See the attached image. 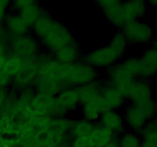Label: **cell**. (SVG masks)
<instances>
[{
  "mask_svg": "<svg viewBox=\"0 0 157 147\" xmlns=\"http://www.w3.org/2000/svg\"><path fill=\"white\" fill-rule=\"evenodd\" d=\"M128 43L121 31L117 32L105 45L89 51L82 61L95 69H108L121 61L127 51Z\"/></svg>",
  "mask_w": 157,
  "mask_h": 147,
  "instance_id": "6da1fadb",
  "label": "cell"
},
{
  "mask_svg": "<svg viewBox=\"0 0 157 147\" xmlns=\"http://www.w3.org/2000/svg\"><path fill=\"white\" fill-rule=\"evenodd\" d=\"M141 65L140 58L132 56L124 58L107 69L105 82L125 93L135 79L140 77Z\"/></svg>",
  "mask_w": 157,
  "mask_h": 147,
  "instance_id": "7a4b0ae2",
  "label": "cell"
},
{
  "mask_svg": "<svg viewBox=\"0 0 157 147\" xmlns=\"http://www.w3.org/2000/svg\"><path fill=\"white\" fill-rule=\"evenodd\" d=\"M76 41L73 32L64 23L55 19L51 28L39 42L44 51L53 55L60 49Z\"/></svg>",
  "mask_w": 157,
  "mask_h": 147,
  "instance_id": "3957f363",
  "label": "cell"
},
{
  "mask_svg": "<svg viewBox=\"0 0 157 147\" xmlns=\"http://www.w3.org/2000/svg\"><path fill=\"white\" fill-rule=\"evenodd\" d=\"M123 116L127 128L139 134L144 127L156 117L153 101L142 105L129 104L124 107Z\"/></svg>",
  "mask_w": 157,
  "mask_h": 147,
  "instance_id": "277c9868",
  "label": "cell"
},
{
  "mask_svg": "<svg viewBox=\"0 0 157 147\" xmlns=\"http://www.w3.org/2000/svg\"><path fill=\"white\" fill-rule=\"evenodd\" d=\"M56 116L55 96L36 92L32 101L25 108L22 119H30L35 117Z\"/></svg>",
  "mask_w": 157,
  "mask_h": 147,
  "instance_id": "5b68a950",
  "label": "cell"
},
{
  "mask_svg": "<svg viewBox=\"0 0 157 147\" xmlns=\"http://www.w3.org/2000/svg\"><path fill=\"white\" fill-rule=\"evenodd\" d=\"M9 49V55H15L24 60L36 58L42 51L39 41L32 34L10 38Z\"/></svg>",
  "mask_w": 157,
  "mask_h": 147,
  "instance_id": "8992f818",
  "label": "cell"
},
{
  "mask_svg": "<svg viewBox=\"0 0 157 147\" xmlns=\"http://www.w3.org/2000/svg\"><path fill=\"white\" fill-rule=\"evenodd\" d=\"M121 32L128 44H148L151 43L154 38L153 28L143 20L127 21L123 26Z\"/></svg>",
  "mask_w": 157,
  "mask_h": 147,
  "instance_id": "52a82bcc",
  "label": "cell"
},
{
  "mask_svg": "<svg viewBox=\"0 0 157 147\" xmlns=\"http://www.w3.org/2000/svg\"><path fill=\"white\" fill-rule=\"evenodd\" d=\"M39 62L38 56L32 59L24 60L21 70L12 78L11 90L15 92L28 88H34L37 77Z\"/></svg>",
  "mask_w": 157,
  "mask_h": 147,
  "instance_id": "ba28073f",
  "label": "cell"
},
{
  "mask_svg": "<svg viewBox=\"0 0 157 147\" xmlns=\"http://www.w3.org/2000/svg\"><path fill=\"white\" fill-rule=\"evenodd\" d=\"M129 104L142 105L153 101V92L151 84L148 80L137 78L131 83L124 93Z\"/></svg>",
  "mask_w": 157,
  "mask_h": 147,
  "instance_id": "9c48e42d",
  "label": "cell"
},
{
  "mask_svg": "<svg viewBox=\"0 0 157 147\" xmlns=\"http://www.w3.org/2000/svg\"><path fill=\"white\" fill-rule=\"evenodd\" d=\"M98 79L97 69L89 65L82 60L71 64L70 71L67 78L68 87H78Z\"/></svg>",
  "mask_w": 157,
  "mask_h": 147,
  "instance_id": "30bf717a",
  "label": "cell"
},
{
  "mask_svg": "<svg viewBox=\"0 0 157 147\" xmlns=\"http://www.w3.org/2000/svg\"><path fill=\"white\" fill-rule=\"evenodd\" d=\"M10 8H12L13 12H17L30 28L46 10L38 2L32 0L11 2Z\"/></svg>",
  "mask_w": 157,
  "mask_h": 147,
  "instance_id": "8fae6325",
  "label": "cell"
},
{
  "mask_svg": "<svg viewBox=\"0 0 157 147\" xmlns=\"http://www.w3.org/2000/svg\"><path fill=\"white\" fill-rule=\"evenodd\" d=\"M56 116H67L81 106L78 90L75 87H66L55 96Z\"/></svg>",
  "mask_w": 157,
  "mask_h": 147,
  "instance_id": "7c38bea8",
  "label": "cell"
},
{
  "mask_svg": "<svg viewBox=\"0 0 157 147\" xmlns=\"http://www.w3.org/2000/svg\"><path fill=\"white\" fill-rule=\"evenodd\" d=\"M106 19L113 26L122 28L126 23L123 11V2L118 0H101L96 2Z\"/></svg>",
  "mask_w": 157,
  "mask_h": 147,
  "instance_id": "4fadbf2b",
  "label": "cell"
},
{
  "mask_svg": "<svg viewBox=\"0 0 157 147\" xmlns=\"http://www.w3.org/2000/svg\"><path fill=\"white\" fill-rule=\"evenodd\" d=\"M98 124L113 133L116 137L121 136L127 129L123 113L119 110H106L103 112Z\"/></svg>",
  "mask_w": 157,
  "mask_h": 147,
  "instance_id": "5bb4252c",
  "label": "cell"
},
{
  "mask_svg": "<svg viewBox=\"0 0 157 147\" xmlns=\"http://www.w3.org/2000/svg\"><path fill=\"white\" fill-rule=\"evenodd\" d=\"M104 111L106 110H119L125 106L127 100L124 93L116 87L110 85L104 81L101 95Z\"/></svg>",
  "mask_w": 157,
  "mask_h": 147,
  "instance_id": "9a60e30c",
  "label": "cell"
},
{
  "mask_svg": "<svg viewBox=\"0 0 157 147\" xmlns=\"http://www.w3.org/2000/svg\"><path fill=\"white\" fill-rule=\"evenodd\" d=\"M3 26L9 38H15L29 34L31 28L17 12H8L3 21Z\"/></svg>",
  "mask_w": 157,
  "mask_h": 147,
  "instance_id": "2e32d148",
  "label": "cell"
},
{
  "mask_svg": "<svg viewBox=\"0 0 157 147\" xmlns=\"http://www.w3.org/2000/svg\"><path fill=\"white\" fill-rule=\"evenodd\" d=\"M141 65L140 78L150 80L157 75V50L150 47L144 51L140 58Z\"/></svg>",
  "mask_w": 157,
  "mask_h": 147,
  "instance_id": "e0dca14e",
  "label": "cell"
},
{
  "mask_svg": "<svg viewBox=\"0 0 157 147\" xmlns=\"http://www.w3.org/2000/svg\"><path fill=\"white\" fill-rule=\"evenodd\" d=\"M148 4L144 1L131 0L123 2V11L126 22L134 20H142L147 12Z\"/></svg>",
  "mask_w": 157,
  "mask_h": 147,
  "instance_id": "ac0fdd59",
  "label": "cell"
},
{
  "mask_svg": "<svg viewBox=\"0 0 157 147\" xmlns=\"http://www.w3.org/2000/svg\"><path fill=\"white\" fill-rule=\"evenodd\" d=\"M104 85V81H101L98 78L92 82L78 87L77 90H78L81 105L101 97Z\"/></svg>",
  "mask_w": 157,
  "mask_h": 147,
  "instance_id": "d6986e66",
  "label": "cell"
},
{
  "mask_svg": "<svg viewBox=\"0 0 157 147\" xmlns=\"http://www.w3.org/2000/svg\"><path fill=\"white\" fill-rule=\"evenodd\" d=\"M25 108V107L18 100L17 92L10 89L9 96L6 100L4 107L2 110L1 114L6 115L12 119L18 120V119H22V114Z\"/></svg>",
  "mask_w": 157,
  "mask_h": 147,
  "instance_id": "ffe728a7",
  "label": "cell"
},
{
  "mask_svg": "<svg viewBox=\"0 0 157 147\" xmlns=\"http://www.w3.org/2000/svg\"><path fill=\"white\" fill-rule=\"evenodd\" d=\"M53 58L59 62L74 64L82 59L81 50L78 41L65 46L53 55Z\"/></svg>",
  "mask_w": 157,
  "mask_h": 147,
  "instance_id": "44dd1931",
  "label": "cell"
},
{
  "mask_svg": "<svg viewBox=\"0 0 157 147\" xmlns=\"http://www.w3.org/2000/svg\"><path fill=\"white\" fill-rule=\"evenodd\" d=\"M117 138L114 135L97 123L93 131L87 136L88 147H105Z\"/></svg>",
  "mask_w": 157,
  "mask_h": 147,
  "instance_id": "7402d4cb",
  "label": "cell"
},
{
  "mask_svg": "<svg viewBox=\"0 0 157 147\" xmlns=\"http://www.w3.org/2000/svg\"><path fill=\"white\" fill-rule=\"evenodd\" d=\"M80 108L83 118L94 123H98L101 114L104 112L101 98L81 104Z\"/></svg>",
  "mask_w": 157,
  "mask_h": 147,
  "instance_id": "603a6c76",
  "label": "cell"
},
{
  "mask_svg": "<svg viewBox=\"0 0 157 147\" xmlns=\"http://www.w3.org/2000/svg\"><path fill=\"white\" fill-rule=\"evenodd\" d=\"M54 21L55 18L48 12L47 10H45L31 28L32 35L40 41L51 28Z\"/></svg>",
  "mask_w": 157,
  "mask_h": 147,
  "instance_id": "cb8c5ba5",
  "label": "cell"
},
{
  "mask_svg": "<svg viewBox=\"0 0 157 147\" xmlns=\"http://www.w3.org/2000/svg\"><path fill=\"white\" fill-rule=\"evenodd\" d=\"M97 123L90 122L84 118L74 119L69 134L71 138L87 136L93 131Z\"/></svg>",
  "mask_w": 157,
  "mask_h": 147,
  "instance_id": "d4e9b609",
  "label": "cell"
},
{
  "mask_svg": "<svg viewBox=\"0 0 157 147\" xmlns=\"http://www.w3.org/2000/svg\"><path fill=\"white\" fill-rule=\"evenodd\" d=\"M73 120L67 116H53L51 118L48 128L63 134H69Z\"/></svg>",
  "mask_w": 157,
  "mask_h": 147,
  "instance_id": "484cf974",
  "label": "cell"
},
{
  "mask_svg": "<svg viewBox=\"0 0 157 147\" xmlns=\"http://www.w3.org/2000/svg\"><path fill=\"white\" fill-rule=\"evenodd\" d=\"M23 64L24 59L15 55H9L6 58L2 71L9 75L10 77L13 78L21 70Z\"/></svg>",
  "mask_w": 157,
  "mask_h": 147,
  "instance_id": "4316f807",
  "label": "cell"
},
{
  "mask_svg": "<svg viewBox=\"0 0 157 147\" xmlns=\"http://www.w3.org/2000/svg\"><path fill=\"white\" fill-rule=\"evenodd\" d=\"M17 133V120L6 116L0 115V136L15 137Z\"/></svg>",
  "mask_w": 157,
  "mask_h": 147,
  "instance_id": "83f0119b",
  "label": "cell"
},
{
  "mask_svg": "<svg viewBox=\"0 0 157 147\" xmlns=\"http://www.w3.org/2000/svg\"><path fill=\"white\" fill-rule=\"evenodd\" d=\"M119 147H140L142 139L138 133L125 131L117 138Z\"/></svg>",
  "mask_w": 157,
  "mask_h": 147,
  "instance_id": "f1b7e54d",
  "label": "cell"
},
{
  "mask_svg": "<svg viewBox=\"0 0 157 147\" xmlns=\"http://www.w3.org/2000/svg\"><path fill=\"white\" fill-rule=\"evenodd\" d=\"M35 93H36V91H35V90L34 88L25 89V90H21V91L17 92L18 100H19L20 102L25 107L32 101V98L35 96Z\"/></svg>",
  "mask_w": 157,
  "mask_h": 147,
  "instance_id": "f546056e",
  "label": "cell"
},
{
  "mask_svg": "<svg viewBox=\"0 0 157 147\" xmlns=\"http://www.w3.org/2000/svg\"><path fill=\"white\" fill-rule=\"evenodd\" d=\"M0 147H21V143L16 137L0 136Z\"/></svg>",
  "mask_w": 157,
  "mask_h": 147,
  "instance_id": "4dcf8cb0",
  "label": "cell"
},
{
  "mask_svg": "<svg viewBox=\"0 0 157 147\" xmlns=\"http://www.w3.org/2000/svg\"><path fill=\"white\" fill-rule=\"evenodd\" d=\"M12 78L3 71L0 72V89H9L11 87Z\"/></svg>",
  "mask_w": 157,
  "mask_h": 147,
  "instance_id": "1f68e13d",
  "label": "cell"
},
{
  "mask_svg": "<svg viewBox=\"0 0 157 147\" xmlns=\"http://www.w3.org/2000/svg\"><path fill=\"white\" fill-rule=\"evenodd\" d=\"M11 2L0 0V22L3 23L8 13V9L10 7Z\"/></svg>",
  "mask_w": 157,
  "mask_h": 147,
  "instance_id": "d6a6232c",
  "label": "cell"
},
{
  "mask_svg": "<svg viewBox=\"0 0 157 147\" xmlns=\"http://www.w3.org/2000/svg\"><path fill=\"white\" fill-rule=\"evenodd\" d=\"M9 40L0 38V56H8L9 55Z\"/></svg>",
  "mask_w": 157,
  "mask_h": 147,
  "instance_id": "836d02e7",
  "label": "cell"
},
{
  "mask_svg": "<svg viewBox=\"0 0 157 147\" xmlns=\"http://www.w3.org/2000/svg\"><path fill=\"white\" fill-rule=\"evenodd\" d=\"M9 93V89H0V114H1L2 110L5 104H6Z\"/></svg>",
  "mask_w": 157,
  "mask_h": 147,
  "instance_id": "e575fe53",
  "label": "cell"
},
{
  "mask_svg": "<svg viewBox=\"0 0 157 147\" xmlns=\"http://www.w3.org/2000/svg\"><path fill=\"white\" fill-rule=\"evenodd\" d=\"M7 56H0V72L2 71Z\"/></svg>",
  "mask_w": 157,
  "mask_h": 147,
  "instance_id": "d590c367",
  "label": "cell"
},
{
  "mask_svg": "<svg viewBox=\"0 0 157 147\" xmlns=\"http://www.w3.org/2000/svg\"><path fill=\"white\" fill-rule=\"evenodd\" d=\"M105 147H119L117 140V138H115V139H113V140H112L110 143L107 144Z\"/></svg>",
  "mask_w": 157,
  "mask_h": 147,
  "instance_id": "8d00e7d4",
  "label": "cell"
},
{
  "mask_svg": "<svg viewBox=\"0 0 157 147\" xmlns=\"http://www.w3.org/2000/svg\"><path fill=\"white\" fill-rule=\"evenodd\" d=\"M153 104H154L155 113H156V116H157V95L153 98Z\"/></svg>",
  "mask_w": 157,
  "mask_h": 147,
  "instance_id": "74e56055",
  "label": "cell"
},
{
  "mask_svg": "<svg viewBox=\"0 0 157 147\" xmlns=\"http://www.w3.org/2000/svg\"><path fill=\"white\" fill-rule=\"evenodd\" d=\"M147 4L150 5V6H152L153 7L157 8V0H153V1H150L147 2Z\"/></svg>",
  "mask_w": 157,
  "mask_h": 147,
  "instance_id": "f35d334b",
  "label": "cell"
},
{
  "mask_svg": "<svg viewBox=\"0 0 157 147\" xmlns=\"http://www.w3.org/2000/svg\"><path fill=\"white\" fill-rule=\"evenodd\" d=\"M151 43H152V47H154V48H156L157 50V37L153 38V40L152 41Z\"/></svg>",
  "mask_w": 157,
  "mask_h": 147,
  "instance_id": "ab89813d",
  "label": "cell"
},
{
  "mask_svg": "<svg viewBox=\"0 0 157 147\" xmlns=\"http://www.w3.org/2000/svg\"><path fill=\"white\" fill-rule=\"evenodd\" d=\"M152 121H153V125H154L155 129L157 130V116H156V117H155Z\"/></svg>",
  "mask_w": 157,
  "mask_h": 147,
  "instance_id": "60d3db41",
  "label": "cell"
}]
</instances>
